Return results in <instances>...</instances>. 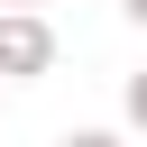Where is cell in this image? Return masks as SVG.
<instances>
[{
    "label": "cell",
    "mask_w": 147,
    "mask_h": 147,
    "mask_svg": "<svg viewBox=\"0 0 147 147\" xmlns=\"http://www.w3.org/2000/svg\"><path fill=\"white\" fill-rule=\"evenodd\" d=\"M55 74V28L46 18H0V83H37Z\"/></svg>",
    "instance_id": "6da1fadb"
},
{
    "label": "cell",
    "mask_w": 147,
    "mask_h": 147,
    "mask_svg": "<svg viewBox=\"0 0 147 147\" xmlns=\"http://www.w3.org/2000/svg\"><path fill=\"white\" fill-rule=\"evenodd\" d=\"M119 110H129V129H138V138H147V64H138V74H129V83H119Z\"/></svg>",
    "instance_id": "7a4b0ae2"
},
{
    "label": "cell",
    "mask_w": 147,
    "mask_h": 147,
    "mask_svg": "<svg viewBox=\"0 0 147 147\" xmlns=\"http://www.w3.org/2000/svg\"><path fill=\"white\" fill-rule=\"evenodd\" d=\"M55 147H129V138H119V129H64Z\"/></svg>",
    "instance_id": "3957f363"
},
{
    "label": "cell",
    "mask_w": 147,
    "mask_h": 147,
    "mask_svg": "<svg viewBox=\"0 0 147 147\" xmlns=\"http://www.w3.org/2000/svg\"><path fill=\"white\" fill-rule=\"evenodd\" d=\"M0 18H37V0H0Z\"/></svg>",
    "instance_id": "277c9868"
},
{
    "label": "cell",
    "mask_w": 147,
    "mask_h": 147,
    "mask_svg": "<svg viewBox=\"0 0 147 147\" xmlns=\"http://www.w3.org/2000/svg\"><path fill=\"white\" fill-rule=\"evenodd\" d=\"M119 9H129V18H138V28H147V0H119Z\"/></svg>",
    "instance_id": "5b68a950"
},
{
    "label": "cell",
    "mask_w": 147,
    "mask_h": 147,
    "mask_svg": "<svg viewBox=\"0 0 147 147\" xmlns=\"http://www.w3.org/2000/svg\"><path fill=\"white\" fill-rule=\"evenodd\" d=\"M0 101H9V83H0Z\"/></svg>",
    "instance_id": "8992f818"
}]
</instances>
